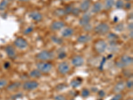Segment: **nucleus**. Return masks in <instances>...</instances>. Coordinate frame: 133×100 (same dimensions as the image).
I'll return each mask as SVG.
<instances>
[{
  "label": "nucleus",
  "instance_id": "393cba45",
  "mask_svg": "<svg viewBox=\"0 0 133 100\" xmlns=\"http://www.w3.org/2000/svg\"><path fill=\"white\" fill-rule=\"evenodd\" d=\"M115 5L117 9H123L124 8V2H123V0H117L115 3Z\"/></svg>",
  "mask_w": 133,
  "mask_h": 100
},
{
  "label": "nucleus",
  "instance_id": "49530a36",
  "mask_svg": "<svg viewBox=\"0 0 133 100\" xmlns=\"http://www.w3.org/2000/svg\"><path fill=\"white\" fill-rule=\"evenodd\" d=\"M19 1H20V2H28V1H29V0H19Z\"/></svg>",
  "mask_w": 133,
  "mask_h": 100
},
{
  "label": "nucleus",
  "instance_id": "ddd939ff",
  "mask_svg": "<svg viewBox=\"0 0 133 100\" xmlns=\"http://www.w3.org/2000/svg\"><path fill=\"white\" fill-rule=\"evenodd\" d=\"M91 0H83V2L81 3L80 6H79V9H80L81 11L85 13L87 12L90 8V7H91Z\"/></svg>",
  "mask_w": 133,
  "mask_h": 100
},
{
  "label": "nucleus",
  "instance_id": "8fccbe9b",
  "mask_svg": "<svg viewBox=\"0 0 133 100\" xmlns=\"http://www.w3.org/2000/svg\"><path fill=\"white\" fill-rule=\"evenodd\" d=\"M62 1H68V0H62Z\"/></svg>",
  "mask_w": 133,
  "mask_h": 100
},
{
  "label": "nucleus",
  "instance_id": "0eeeda50",
  "mask_svg": "<svg viewBox=\"0 0 133 100\" xmlns=\"http://www.w3.org/2000/svg\"><path fill=\"white\" fill-rule=\"evenodd\" d=\"M70 71V66L66 61L61 62L58 65V71L61 75H65L68 73Z\"/></svg>",
  "mask_w": 133,
  "mask_h": 100
},
{
  "label": "nucleus",
  "instance_id": "412c9836",
  "mask_svg": "<svg viewBox=\"0 0 133 100\" xmlns=\"http://www.w3.org/2000/svg\"><path fill=\"white\" fill-rule=\"evenodd\" d=\"M115 0H105L104 2V9L107 10H110L115 5Z\"/></svg>",
  "mask_w": 133,
  "mask_h": 100
},
{
  "label": "nucleus",
  "instance_id": "f257e3e1",
  "mask_svg": "<svg viewBox=\"0 0 133 100\" xmlns=\"http://www.w3.org/2000/svg\"><path fill=\"white\" fill-rule=\"evenodd\" d=\"M133 59L132 57L127 55H124L121 57L119 61H116V65L117 67L120 69H124L130 66L132 64Z\"/></svg>",
  "mask_w": 133,
  "mask_h": 100
},
{
  "label": "nucleus",
  "instance_id": "7c9ffc66",
  "mask_svg": "<svg viewBox=\"0 0 133 100\" xmlns=\"http://www.w3.org/2000/svg\"><path fill=\"white\" fill-rule=\"evenodd\" d=\"M9 1L8 0H3L1 3H0V10H3L5 8H6L7 5H8Z\"/></svg>",
  "mask_w": 133,
  "mask_h": 100
},
{
  "label": "nucleus",
  "instance_id": "4c0bfd02",
  "mask_svg": "<svg viewBox=\"0 0 133 100\" xmlns=\"http://www.w3.org/2000/svg\"><path fill=\"white\" fill-rule=\"evenodd\" d=\"M66 57V53H65V52H61V53H59V55H58V58L60 59H64V58H65Z\"/></svg>",
  "mask_w": 133,
  "mask_h": 100
},
{
  "label": "nucleus",
  "instance_id": "5701e85b",
  "mask_svg": "<svg viewBox=\"0 0 133 100\" xmlns=\"http://www.w3.org/2000/svg\"><path fill=\"white\" fill-rule=\"evenodd\" d=\"M54 15L55 16L57 17H63L64 15H66V13L65 11V9H61V8H58V9H55L54 11Z\"/></svg>",
  "mask_w": 133,
  "mask_h": 100
},
{
  "label": "nucleus",
  "instance_id": "e433bc0d",
  "mask_svg": "<svg viewBox=\"0 0 133 100\" xmlns=\"http://www.w3.org/2000/svg\"><path fill=\"white\" fill-rule=\"evenodd\" d=\"M55 100H66V97L63 95H57L55 97Z\"/></svg>",
  "mask_w": 133,
  "mask_h": 100
},
{
  "label": "nucleus",
  "instance_id": "58836bf2",
  "mask_svg": "<svg viewBox=\"0 0 133 100\" xmlns=\"http://www.w3.org/2000/svg\"><path fill=\"white\" fill-rule=\"evenodd\" d=\"M123 73H124V76L127 77H131L132 76V72L130 71H129V70H125V71H124Z\"/></svg>",
  "mask_w": 133,
  "mask_h": 100
},
{
  "label": "nucleus",
  "instance_id": "7ed1b4c3",
  "mask_svg": "<svg viewBox=\"0 0 133 100\" xmlns=\"http://www.w3.org/2000/svg\"><path fill=\"white\" fill-rule=\"evenodd\" d=\"M37 68L41 73H48L51 71L53 65L45 61H39L36 64Z\"/></svg>",
  "mask_w": 133,
  "mask_h": 100
},
{
  "label": "nucleus",
  "instance_id": "cd10ccee",
  "mask_svg": "<svg viewBox=\"0 0 133 100\" xmlns=\"http://www.w3.org/2000/svg\"><path fill=\"white\" fill-rule=\"evenodd\" d=\"M81 10L79 9V8H73V10H72V12L71 14L75 17H78L79 15V14H81Z\"/></svg>",
  "mask_w": 133,
  "mask_h": 100
},
{
  "label": "nucleus",
  "instance_id": "4468645a",
  "mask_svg": "<svg viewBox=\"0 0 133 100\" xmlns=\"http://www.w3.org/2000/svg\"><path fill=\"white\" fill-rule=\"evenodd\" d=\"M29 17L35 21H41L43 20V15L39 11H32L29 14Z\"/></svg>",
  "mask_w": 133,
  "mask_h": 100
},
{
  "label": "nucleus",
  "instance_id": "4be33fe9",
  "mask_svg": "<svg viewBox=\"0 0 133 100\" xmlns=\"http://www.w3.org/2000/svg\"><path fill=\"white\" fill-rule=\"evenodd\" d=\"M29 76L32 78H35V79H37V78H40L42 76V73L40 72L38 70H33L29 73Z\"/></svg>",
  "mask_w": 133,
  "mask_h": 100
},
{
  "label": "nucleus",
  "instance_id": "c9c22d12",
  "mask_svg": "<svg viewBox=\"0 0 133 100\" xmlns=\"http://www.w3.org/2000/svg\"><path fill=\"white\" fill-rule=\"evenodd\" d=\"M84 30L85 31V32H91V30L92 29V26H91L90 23H89L88 25H87V26H84Z\"/></svg>",
  "mask_w": 133,
  "mask_h": 100
},
{
  "label": "nucleus",
  "instance_id": "f8f14e48",
  "mask_svg": "<svg viewBox=\"0 0 133 100\" xmlns=\"http://www.w3.org/2000/svg\"><path fill=\"white\" fill-rule=\"evenodd\" d=\"M71 63L75 67H81L84 64V59L80 55H76L72 58Z\"/></svg>",
  "mask_w": 133,
  "mask_h": 100
},
{
  "label": "nucleus",
  "instance_id": "a211bd4d",
  "mask_svg": "<svg viewBox=\"0 0 133 100\" xmlns=\"http://www.w3.org/2000/svg\"><path fill=\"white\" fill-rule=\"evenodd\" d=\"M61 34L63 38H69L74 34V29L71 27H67L63 31Z\"/></svg>",
  "mask_w": 133,
  "mask_h": 100
},
{
  "label": "nucleus",
  "instance_id": "f03ea898",
  "mask_svg": "<svg viewBox=\"0 0 133 100\" xmlns=\"http://www.w3.org/2000/svg\"><path fill=\"white\" fill-rule=\"evenodd\" d=\"M94 31L97 35H104L107 34L110 31V26L106 23H101L95 27Z\"/></svg>",
  "mask_w": 133,
  "mask_h": 100
},
{
  "label": "nucleus",
  "instance_id": "b1692460",
  "mask_svg": "<svg viewBox=\"0 0 133 100\" xmlns=\"http://www.w3.org/2000/svg\"><path fill=\"white\" fill-rule=\"evenodd\" d=\"M114 29H115L116 32H122L123 31H124V26L123 23H118V24L116 25V26H115Z\"/></svg>",
  "mask_w": 133,
  "mask_h": 100
},
{
  "label": "nucleus",
  "instance_id": "bb28decb",
  "mask_svg": "<svg viewBox=\"0 0 133 100\" xmlns=\"http://www.w3.org/2000/svg\"><path fill=\"white\" fill-rule=\"evenodd\" d=\"M51 40L55 43L57 44H61L63 43L62 39L57 36H52Z\"/></svg>",
  "mask_w": 133,
  "mask_h": 100
},
{
  "label": "nucleus",
  "instance_id": "20e7f679",
  "mask_svg": "<svg viewBox=\"0 0 133 100\" xmlns=\"http://www.w3.org/2000/svg\"><path fill=\"white\" fill-rule=\"evenodd\" d=\"M55 54L53 52L47 50H43L36 55V58L40 61H48L54 58Z\"/></svg>",
  "mask_w": 133,
  "mask_h": 100
},
{
  "label": "nucleus",
  "instance_id": "37998d69",
  "mask_svg": "<svg viewBox=\"0 0 133 100\" xmlns=\"http://www.w3.org/2000/svg\"><path fill=\"white\" fill-rule=\"evenodd\" d=\"M132 31H130V33H129V37H130V39H132Z\"/></svg>",
  "mask_w": 133,
  "mask_h": 100
},
{
  "label": "nucleus",
  "instance_id": "423d86ee",
  "mask_svg": "<svg viewBox=\"0 0 133 100\" xmlns=\"http://www.w3.org/2000/svg\"><path fill=\"white\" fill-rule=\"evenodd\" d=\"M39 83L36 81H27L25 82L23 85V90L26 91H32L38 88Z\"/></svg>",
  "mask_w": 133,
  "mask_h": 100
},
{
  "label": "nucleus",
  "instance_id": "a878e982",
  "mask_svg": "<svg viewBox=\"0 0 133 100\" xmlns=\"http://www.w3.org/2000/svg\"><path fill=\"white\" fill-rule=\"evenodd\" d=\"M8 82L5 79H0V90L5 88L8 85Z\"/></svg>",
  "mask_w": 133,
  "mask_h": 100
},
{
  "label": "nucleus",
  "instance_id": "c03bdc74",
  "mask_svg": "<svg viewBox=\"0 0 133 100\" xmlns=\"http://www.w3.org/2000/svg\"><path fill=\"white\" fill-rule=\"evenodd\" d=\"M4 65H5V68H8V67H9V63H5Z\"/></svg>",
  "mask_w": 133,
  "mask_h": 100
},
{
  "label": "nucleus",
  "instance_id": "09e8293b",
  "mask_svg": "<svg viewBox=\"0 0 133 100\" xmlns=\"http://www.w3.org/2000/svg\"><path fill=\"white\" fill-rule=\"evenodd\" d=\"M125 1H127V2H129V1H130V0H125Z\"/></svg>",
  "mask_w": 133,
  "mask_h": 100
},
{
  "label": "nucleus",
  "instance_id": "9d476101",
  "mask_svg": "<svg viewBox=\"0 0 133 100\" xmlns=\"http://www.w3.org/2000/svg\"><path fill=\"white\" fill-rule=\"evenodd\" d=\"M65 24L62 21H55L50 26V29L52 31H59L65 27Z\"/></svg>",
  "mask_w": 133,
  "mask_h": 100
},
{
  "label": "nucleus",
  "instance_id": "1a4fd4ad",
  "mask_svg": "<svg viewBox=\"0 0 133 100\" xmlns=\"http://www.w3.org/2000/svg\"><path fill=\"white\" fill-rule=\"evenodd\" d=\"M91 20V14L90 13L85 12L83 14V16L81 17V18L79 20V25L82 27L87 26L89 23H90V21Z\"/></svg>",
  "mask_w": 133,
  "mask_h": 100
},
{
  "label": "nucleus",
  "instance_id": "2f4dec72",
  "mask_svg": "<svg viewBox=\"0 0 133 100\" xmlns=\"http://www.w3.org/2000/svg\"><path fill=\"white\" fill-rule=\"evenodd\" d=\"M90 95V91L89 90L85 88V89H83V90L81 91V96L82 97H89Z\"/></svg>",
  "mask_w": 133,
  "mask_h": 100
},
{
  "label": "nucleus",
  "instance_id": "6ab92c4d",
  "mask_svg": "<svg viewBox=\"0 0 133 100\" xmlns=\"http://www.w3.org/2000/svg\"><path fill=\"white\" fill-rule=\"evenodd\" d=\"M21 83L20 82H14V83H11L7 88V90L9 91H14L20 88L21 86Z\"/></svg>",
  "mask_w": 133,
  "mask_h": 100
},
{
  "label": "nucleus",
  "instance_id": "c756f323",
  "mask_svg": "<svg viewBox=\"0 0 133 100\" xmlns=\"http://www.w3.org/2000/svg\"><path fill=\"white\" fill-rule=\"evenodd\" d=\"M66 88H67V85L66 84H65V83H61V84H59V85H57L55 87V89L57 91H62V90L66 89Z\"/></svg>",
  "mask_w": 133,
  "mask_h": 100
},
{
  "label": "nucleus",
  "instance_id": "473e14b6",
  "mask_svg": "<svg viewBox=\"0 0 133 100\" xmlns=\"http://www.w3.org/2000/svg\"><path fill=\"white\" fill-rule=\"evenodd\" d=\"M125 86L127 87V88H129V89H132L133 87V82H132V80H130V79H129V80L127 81V82H126V84H125Z\"/></svg>",
  "mask_w": 133,
  "mask_h": 100
},
{
  "label": "nucleus",
  "instance_id": "f3484780",
  "mask_svg": "<svg viewBox=\"0 0 133 100\" xmlns=\"http://www.w3.org/2000/svg\"><path fill=\"white\" fill-rule=\"evenodd\" d=\"M92 38L89 35H81L77 38V41L79 43H86L91 41Z\"/></svg>",
  "mask_w": 133,
  "mask_h": 100
},
{
  "label": "nucleus",
  "instance_id": "9b49d317",
  "mask_svg": "<svg viewBox=\"0 0 133 100\" xmlns=\"http://www.w3.org/2000/svg\"><path fill=\"white\" fill-rule=\"evenodd\" d=\"M6 54L10 59H14L17 57V52L15 49L12 46H8L5 47Z\"/></svg>",
  "mask_w": 133,
  "mask_h": 100
},
{
  "label": "nucleus",
  "instance_id": "c85d7f7f",
  "mask_svg": "<svg viewBox=\"0 0 133 100\" xmlns=\"http://www.w3.org/2000/svg\"><path fill=\"white\" fill-rule=\"evenodd\" d=\"M73 8H74V7H73L72 5H66V6L65 7V9H65V13H66V15H68V14H71Z\"/></svg>",
  "mask_w": 133,
  "mask_h": 100
},
{
  "label": "nucleus",
  "instance_id": "a19ab883",
  "mask_svg": "<svg viewBox=\"0 0 133 100\" xmlns=\"http://www.w3.org/2000/svg\"><path fill=\"white\" fill-rule=\"evenodd\" d=\"M98 96H99L100 97H104V96H105V92H104V91H103V90H100V91H98Z\"/></svg>",
  "mask_w": 133,
  "mask_h": 100
},
{
  "label": "nucleus",
  "instance_id": "2eb2a0df",
  "mask_svg": "<svg viewBox=\"0 0 133 100\" xmlns=\"http://www.w3.org/2000/svg\"><path fill=\"white\" fill-rule=\"evenodd\" d=\"M125 89V83L123 82H118L113 88V91L116 93H120Z\"/></svg>",
  "mask_w": 133,
  "mask_h": 100
},
{
  "label": "nucleus",
  "instance_id": "f704fd0d",
  "mask_svg": "<svg viewBox=\"0 0 133 100\" xmlns=\"http://www.w3.org/2000/svg\"><path fill=\"white\" fill-rule=\"evenodd\" d=\"M123 98V96L121 93H116L112 99L111 100H121V99Z\"/></svg>",
  "mask_w": 133,
  "mask_h": 100
},
{
  "label": "nucleus",
  "instance_id": "dca6fc26",
  "mask_svg": "<svg viewBox=\"0 0 133 100\" xmlns=\"http://www.w3.org/2000/svg\"><path fill=\"white\" fill-rule=\"evenodd\" d=\"M102 9H103V4H102V3H101L99 2H97L93 4V5L92 7V9H91V11L93 14H97L101 11Z\"/></svg>",
  "mask_w": 133,
  "mask_h": 100
},
{
  "label": "nucleus",
  "instance_id": "a18cd8bd",
  "mask_svg": "<svg viewBox=\"0 0 133 100\" xmlns=\"http://www.w3.org/2000/svg\"><path fill=\"white\" fill-rule=\"evenodd\" d=\"M118 19L117 17H114V21H115V22H117V21H118Z\"/></svg>",
  "mask_w": 133,
  "mask_h": 100
},
{
  "label": "nucleus",
  "instance_id": "79ce46f5",
  "mask_svg": "<svg viewBox=\"0 0 133 100\" xmlns=\"http://www.w3.org/2000/svg\"><path fill=\"white\" fill-rule=\"evenodd\" d=\"M127 29H129V31H132V29H133L132 23H129V25H128V26H127Z\"/></svg>",
  "mask_w": 133,
  "mask_h": 100
},
{
  "label": "nucleus",
  "instance_id": "aec40b11",
  "mask_svg": "<svg viewBox=\"0 0 133 100\" xmlns=\"http://www.w3.org/2000/svg\"><path fill=\"white\" fill-rule=\"evenodd\" d=\"M82 82H83V79L80 77H77L75 79H73L70 83V85L73 88H77L78 87L80 86L81 85Z\"/></svg>",
  "mask_w": 133,
  "mask_h": 100
},
{
  "label": "nucleus",
  "instance_id": "39448f33",
  "mask_svg": "<svg viewBox=\"0 0 133 100\" xmlns=\"http://www.w3.org/2000/svg\"><path fill=\"white\" fill-rule=\"evenodd\" d=\"M107 48V43L104 40H98L95 44V49L98 53H103L106 51Z\"/></svg>",
  "mask_w": 133,
  "mask_h": 100
},
{
  "label": "nucleus",
  "instance_id": "72a5a7b5",
  "mask_svg": "<svg viewBox=\"0 0 133 100\" xmlns=\"http://www.w3.org/2000/svg\"><path fill=\"white\" fill-rule=\"evenodd\" d=\"M33 31V27H27V29H25L24 32H23V34H24V35H28V34H29V33H31Z\"/></svg>",
  "mask_w": 133,
  "mask_h": 100
},
{
  "label": "nucleus",
  "instance_id": "6e6552de",
  "mask_svg": "<svg viewBox=\"0 0 133 100\" xmlns=\"http://www.w3.org/2000/svg\"><path fill=\"white\" fill-rule=\"evenodd\" d=\"M14 45L17 48L20 49H25L28 46V43H27V41L25 40L24 38L19 37V38H17L15 40Z\"/></svg>",
  "mask_w": 133,
  "mask_h": 100
},
{
  "label": "nucleus",
  "instance_id": "ea45409f",
  "mask_svg": "<svg viewBox=\"0 0 133 100\" xmlns=\"http://www.w3.org/2000/svg\"><path fill=\"white\" fill-rule=\"evenodd\" d=\"M132 7V4L130 2H127V3H124V8L127 9H130Z\"/></svg>",
  "mask_w": 133,
  "mask_h": 100
},
{
  "label": "nucleus",
  "instance_id": "de8ad7c7",
  "mask_svg": "<svg viewBox=\"0 0 133 100\" xmlns=\"http://www.w3.org/2000/svg\"><path fill=\"white\" fill-rule=\"evenodd\" d=\"M127 100H133V99H132V98H129V99H127Z\"/></svg>",
  "mask_w": 133,
  "mask_h": 100
}]
</instances>
